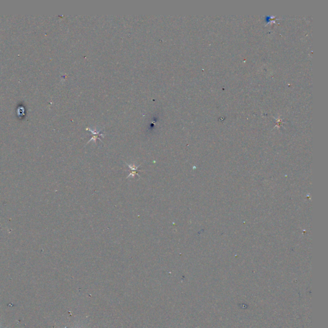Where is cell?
<instances>
[{
    "instance_id": "1",
    "label": "cell",
    "mask_w": 328,
    "mask_h": 328,
    "mask_svg": "<svg viewBox=\"0 0 328 328\" xmlns=\"http://www.w3.org/2000/svg\"><path fill=\"white\" fill-rule=\"evenodd\" d=\"M126 164L128 165V166L129 167V168H130V169L132 170V172H130V174H129V176H128L127 178H131V177L133 178L135 175H137L139 178H141V176L138 174V170H137L139 168V166H135V165H130V164Z\"/></svg>"
}]
</instances>
